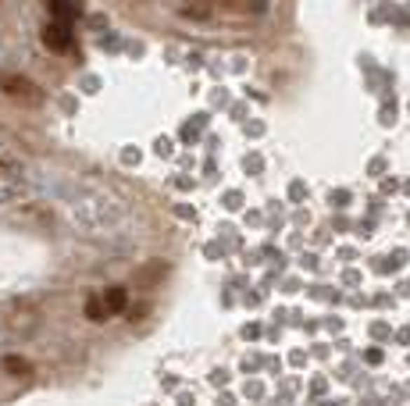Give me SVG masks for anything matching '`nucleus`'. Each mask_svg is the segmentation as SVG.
<instances>
[{"instance_id": "39448f33", "label": "nucleus", "mask_w": 410, "mask_h": 406, "mask_svg": "<svg viewBox=\"0 0 410 406\" xmlns=\"http://www.w3.org/2000/svg\"><path fill=\"white\" fill-rule=\"evenodd\" d=\"M4 368H8L11 374H29V363H25L22 356H8V360H4Z\"/></svg>"}, {"instance_id": "f257e3e1", "label": "nucleus", "mask_w": 410, "mask_h": 406, "mask_svg": "<svg viewBox=\"0 0 410 406\" xmlns=\"http://www.w3.org/2000/svg\"><path fill=\"white\" fill-rule=\"evenodd\" d=\"M43 43H47L50 54H68V50H71V32H68L61 22H54V25L43 29Z\"/></svg>"}, {"instance_id": "f03ea898", "label": "nucleus", "mask_w": 410, "mask_h": 406, "mask_svg": "<svg viewBox=\"0 0 410 406\" xmlns=\"http://www.w3.org/2000/svg\"><path fill=\"white\" fill-rule=\"evenodd\" d=\"M104 307H107V314H121L125 310V303H129V296H125V289H107L104 296Z\"/></svg>"}, {"instance_id": "7ed1b4c3", "label": "nucleus", "mask_w": 410, "mask_h": 406, "mask_svg": "<svg viewBox=\"0 0 410 406\" xmlns=\"http://www.w3.org/2000/svg\"><path fill=\"white\" fill-rule=\"evenodd\" d=\"M4 90L15 93V97H36V86L25 83V78H4Z\"/></svg>"}, {"instance_id": "20e7f679", "label": "nucleus", "mask_w": 410, "mask_h": 406, "mask_svg": "<svg viewBox=\"0 0 410 406\" xmlns=\"http://www.w3.org/2000/svg\"><path fill=\"white\" fill-rule=\"evenodd\" d=\"M86 317H90V321H104V317H111V314H107L104 300H90V303H86Z\"/></svg>"}]
</instances>
